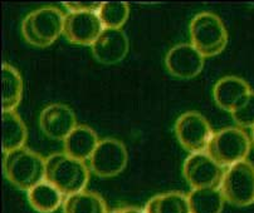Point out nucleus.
Segmentation results:
<instances>
[{
	"label": "nucleus",
	"instance_id": "nucleus-23",
	"mask_svg": "<svg viewBox=\"0 0 254 213\" xmlns=\"http://www.w3.org/2000/svg\"><path fill=\"white\" fill-rule=\"evenodd\" d=\"M232 118L241 128L254 127V92H252L241 104L232 112Z\"/></svg>",
	"mask_w": 254,
	"mask_h": 213
},
{
	"label": "nucleus",
	"instance_id": "nucleus-5",
	"mask_svg": "<svg viewBox=\"0 0 254 213\" xmlns=\"http://www.w3.org/2000/svg\"><path fill=\"white\" fill-rule=\"evenodd\" d=\"M252 148V139L239 127H228L214 132L206 153L222 167H232L246 161Z\"/></svg>",
	"mask_w": 254,
	"mask_h": 213
},
{
	"label": "nucleus",
	"instance_id": "nucleus-15",
	"mask_svg": "<svg viewBox=\"0 0 254 213\" xmlns=\"http://www.w3.org/2000/svg\"><path fill=\"white\" fill-rule=\"evenodd\" d=\"M100 139L92 128L87 126H77L63 140V148L65 154L84 162L87 159L89 161Z\"/></svg>",
	"mask_w": 254,
	"mask_h": 213
},
{
	"label": "nucleus",
	"instance_id": "nucleus-14",
	"mask_svg": "<svg viewBox=\"0 0 254 213\" xmlns=\"http://www.w3.org/2000/svg\"><path fill=\"white\" fill-rule=\"evenodd\" d=\"M253 90L244 79L238 77H224L214 85L213 97L223 111L232 113Z\"/></svg>",
	"mask_w": 254,
	"mask_h": 213
},
{
	"label": "nucleus",
	"instance_id": "nucleus-22",
	"mask_svg": "<svg viewBox=\"0 0 254 213\" xmlns=\"http://www.w3.org/2000/svg\"><path fill=\"white\" fill-rule=\"evenodd\" d=\"M97 14L105 29H121L128 19L130 6L126 3H103Z\"/></svg>",
	"mask_w": 254,
	"mask_h": 213
},
{
	"label": "nucleus",
	"instance_id": "nucleus-8",
	"mask_svg": "<svg viewBox=\"0 0 254 213\" xmlns=\"http://www.w3.org/2000/svg\"><path fill=\"white\" fill-rule=\"evenodd\" d=\"M128 153L121 140L106 138L100 140L97 148L89 158V170L102 178L120 174L126 168Z\"/></svg>",
	"mask_w": 254,
	"mask_h": 213
},
{
	"label": "nucleus",
	"instance_id": "nucleus-24",
	"mask_svg": "<svg viewBox=\"0 0 254 213\" xmlns=\"http://www.w3.org/2000/svg\"><path fill=\"white\" fill-rule=\"evenodd\" d=\"M64 8L67 9L69 13H86V11H93V13H98L101 8V3H93V4H84V3H64L63 4Z\"/></svg>",
	"mask_w": 254,
	"mask_h": 213
},
{
	"label": "nucleus",
	"instance_id": "nucleus-3",
	"mask_svg": "<svg viewBox=\"0 0 254 213\" xmlns=\"http://www.w3.org/2000/svg\"><path fill=\"white\" fill-rule=\"evenodd\" d=\"M64 18L62 10L54 6H43L32 11L22 23V34L30 45L44 48L63 34Z\"/></svg>",
	"mask_w": 254,
	"mask_h": 213
},
{
	"label": "nucleus",
	"instance_id": "nucleus-16",
	"mask_svg": "<svg viewBox=\"0 0 254 213\" xmlns=\"http://www.w3.org/2000/svg\"><path fill=\"white\" fill-rule=\"evenodd\" d=\"M27 196L33 210L39 213H52L57 211L65 200L62 192L46 179L28 191Z\"/></svg>",
	"mask_w": 254,
	"mask_h": 213
},
{
	"label": "nucleus",
	"instance_id": "nucleus-17",
	"mask_svg": "<svg viewBox=\"0 0 254 213\" xmlns=\"http://www.w3.org/2000/svg\"><path fill=\"white\" fill-rule=\"evenodd\" d=\"M28 130L24 122L15 111L3 112V153H10L24 147L27 142Z\"/></svg>",
	"mask_w": 254,
	"mask_h": 213
},
{
	"label": "nucleus",
	"instance_id": "nucleus-20",
	"mask_svg": "<svg viewBox=\"0 0 254 213\" xmlns=\"http://www.w3.org/2000/svg\"><path fill=\"white\" fill-rule=\"evenodd\" d=\"M191 213H222L224 208V196L220 188L192 189L189 194Z\"/></svg>",
	"mask_w": 254,
	"mask_h": 213
},
{
	"label": "nucleus",
	"instance_id": "nucleus-9",
	"mask_svg": "<svg viewBox=\"0 0 254 213\" xmlns=\"http://www.w3.org/2000/svg\"><path fill=\"white\" fill-rule=\"evenodd\" d=\"M223 167L206 152L191 153L184 162L183 173L192 189L219 188L224 177Z\"/></svg>",
	"mask_w": 254,
	"mask_h": 213
},
{
	"label": "nucleus",
	"instance_id": "nucleus-6",
	"mask_svg": "<svg viewBox=\"0 0 254 213\" xmlns=\"http://www.w3.org/2000/svg\"><path fill=\"white\" fill-rule=\"evenodd\" d=\"M220 191L225 202L237 207H247L254 203V165L242 161L224 172Z\"/></svg>",
	"mask_w": 254,
	"mask_h": 213
},
{
	"label": "nucleus",
	"instance_id": "nucleus-13",
	"mask_svg": "<svg viewBox=\"0 0 254 213\" xmlns=\"http://www.w3.org/2000/svg\"><path fill=\"white\" fill-rule=\"evenodd\" d=\"M91 48L98 62L111 65L125 59L130 49V42L122 29H103Z\"/></svg>",
	"mask_w": 254,
	"mask_h": 213
},
{
	"label": "nucleus",
	"instance_id": "nucleus-11",
	"mask_svg": "<svg viewBox=\"0 0 254 213\" xmlns=\"http://www.w3.org/2000/svg\"><path fill=\"white\" fill-rule=\"evenodd\" d=\"M204 58L191 43H181L168 51L165 64L171 76L190 79L200 74L204 68Z\"/></svg>",
	"mask_w": 254,
	"mask_h": 213
},
{
	"label": "nucleus",
	"instance_id": "nucleus-10",
	"mask_svg": "<svg viewBox=\"0 0 254 213\" xmlns=\"http://www.w3.org/2000/svg\"><path fill=\"white\" fill-rule=\"evenodd\" d=\"M103 29L97 13H68L64 18L63 34L70 43L92 46Z\"/></svg>",
	"mask_w": 254,
	"mask_h": 213
},
{
	"label": "nucleus",
	"instance_id": "nucleus-26",
	"mask_svg": "<svg viewBox=\"0 0 254 213\" xmlns=\"http://www.w3.org/2000/svg\"><path fill=\"white\" fill-rule=\"evenodd\" d=\"M252 143H253V147H254V127L252 128Z\"/></svg>",
	"mask_w": 254,
	"mask_h": 213
},
{
	"label": "nucleus",
	"instance_id": "nucleus-4",
	"mask_svg": "<svg viewBox=\"0 0 254 213\" xmlns=\"http://www.w3.org/2000/svg\"><path fill=\"white\" fill-rule=\"evenodd\" d=\"M191 44L204 57L220 54L228 44V32L219 16L203 11L192 18L189 27Z\"/></svg>",
	"mask_w": 254,
	"mask_h": 213
},
{
	"label": "nucleus",
	"instance_id": "nucleus-21",
	"mask_svg": "<svg viewBox=\"0 0 254 213\" xmlns=\"http://www.w3.org/2000/svg\"><path fill=\"white\" fill-rule=\"evenodd\" d=\"M63 213H108V211L100 194L84 189L65 197Z\"/></svg>",
	"mask_w": 254,
	"mask_h": 213
},
{
	"label": "nucleus",
	"instance_id": "nucleus-12",
	"mask_svg": "<svg viewBox=\"0 0 254 213\" xmlns=\"http://www.w3.org/2000/svg\"><path fill=\"white\" fill-rule=\"evenodd\" d=\"M39 126L42 132L51 139L64 140L78 124L69 107L62 103H53L41 112Z\"/></svg>",
	"mask_w": 254,
	"mask_h": 213
},
{
	"label": "nucleus",
	"instance_id": "nucleus-19",
	"mask_svg": "<svg viewBox=\"0 0 254 213\" xmlns=\"http://www.w3.org/2000/svg\"><path fill=\"white\" fill-rule=\"evenodd\" d=\"M145 213H191L189 198L183 192H165L152 197L145 206Z\"/></svg>",
	"mask_w": 254,
	"mask_h": 213
},
{
	"label": "nucleus",
	"instance_id": "nucleus-18",
	"mask_svg": "<svg viewBox=\"0 0 254 213\" xmlns=\"http://www.w3.org/2000/svg\"><path fill=\"white\" fill-rule=\"evenodd\" d=\"M23 97V79L11 65H1V104L3 112L15 111Z\"/></svg>",
	"mask_w": 254,
	"mask_h": 213
},
{
	"label": "nucleus",
	"instance_id": "nucleus-25",
	"mask_svg": "<svg viewBox=\"0 0 254 213\" xmlns=\"http://www.w3.org/2000/svg\"><path fill=\"white\" fill-rule=\"evenodd\" d=\"M108 213H145V210L137 207H120L116 210L108 211Z\"/></svg>",
	"mask_w": 254,
	"mask_h": 213
},
{
	"label": "nucleus",
	"instance_id": "nucleus-1",
	"mask_svg": "<svg viewBox=\"0 0 254 213\" xmlns=\"http://www.w3.org/2000/svg\"><path fill=\"white\" fill-rule=\"evenodd\" d=\"M3 156L4 174L16 188L28 192L46 179V159L37 152L23 147Z\"/></svg>",
	"mask_w": 254,
	"mask_h": 213
},
{
	"label": "nucleus",
	"instance_id": "nucleus-2",
	"mask_svg": "<svg viewBox=\"0 0 254 213\" xmlns=\"http://www.w3.org/2000/svg\"><path fill=\"white\" fill-rule=\"evenodd\" d=\"M89 170L84 162L63 153H53L46 159V181L57 187L64 197L84 191Z\"/></svg>",
	"mask_w": 254,
	"mask_h": 213
},
{
	"label": "nucleus",
	"instance_id": "nucleus-7",
	"mask_svg": "<svg viewBox=\"0 0 254 213\" xmlns=\"http://www.w3.org/2000/svg\"><path fill=\"white\" fill-rule=\"evenodd\" d=\"M213 134L208 119L197 112L181 114L175 123L176 138L190 153L206 152Z\"/></svg>",
	"mask_w": 254,
	"mask_h": 213
}]
</instances>
